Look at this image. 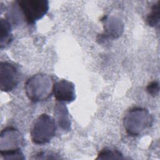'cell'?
Returning a JSON list of instances; mask_svg holds the SVG:
<instances>
[{
  "instance_id": "8fae6325",
  "label": "cell",
  "mask_w": 160,
  "mask_h": 160,
  "mask_svg": "<svg viewBox=\"0 0 160 160\" xmlns=\"http://www.w3.org/2000/svg\"><path fill=\"white\" fill-rule=\"evenodd\" d=\"M1 156L5 159H24L23 154L20 150L0 153Z\"/></svg>"
},
{
  "instance_id": "7a4b0ae2",
  "label": "cell",
  "mask_w": 160,
  "mask_h": 160,
  "mask_svg": "<svg viewBox=\"0 0 160 160\" xmlns=\"http://www.w3.org/2000/svg\"><path fill=\"white\" fill-rule=\"evenodd\" d=\"M152 121V117L147 109L134 108L124 116L123 124L129 134L138 136L151 126Z\"/></svg>"
},
{
  "instance_id": "5b68a950",
  "label": "cell",
  "mask_w": 160,
  "mask_h": 160,
  "mask_svg": "<svg viewBox=\"0 0 160 160\" xmlns=\"http://www.w3.org/2000/svg\"><path fill=\"white\" fill-rule=\"evenodd\" d=\"M24 144L20 132L13 128H6L1 132L0 153L21 150Z\"/></svg>"
},
{
  "instance_id": "30bf717a",
  "label": "cell",
  "mask_w": 160,
  "mask_h": 160,
  "mask_svg": "<svg viewBox=\"0 0 160 160\" xmlns=\"http://www.w3.org/2000/svg\"><path fill=\"white\" fill-rule=\"evenodd\" d=\"M96 159H123L122 154L116 149L105 148L101 151Z\"/></svg>"
},
{
  "instance_id": "6da1fadb",
  "label": "cell",
  "mask_w": 160,
  "mask_h": 160,
  "mask_svg": "<svg viewBox=\"0 0 160 160\" xmlns=\"http://www.w3.org/2000/svg\"><path fill=\"white\" fill-rule=\"evenodd\" d=\"M52 79L46 74H36L28 79L25 84L26 94L34 102L44 101L51 96L53 89Z\"/></svg>"
},
{
  "instance_id": "8992f818",
  "label": "cell",
  "mask_w": 160,
  "mask_h": 160,
  "mask_svg": "<svg viewBox=\"0 0 160 160\" xmlns=\"http://www.w3.org/2000/svg\"><path fill=\"white\" fill-rule=\"evenodd\" d=\"M19 81V74L16 67L7 61L0 63V86L2 91L13 90Z\"/></svg>"
},
{
  "instance_id": "ba28073f",
  "label": "cell",
  "mask_w": 160,
  "mask_h": 160,
  "mask_svg": "<svg viewBox=\"0 0 160 160\" xmlns=\"http://www.w3.org/2000/svg\"><path fill=\"white\" fill-rule=\"evenodd\" d=\"M11 26L8 19H1V48L8 45L12 39Z\"/></svg>"
},
{
  "instance_id": "52a82bcc",
  "label": "cell",
  "mask_w": 160,
  "mask_h": 160,
  "mask_svg": "<svg viewBox=\"0 0 160 160\" xmlns=\"http://www.w3.org/2000/svg\"><path fill=\"white\" fill-rule=\"evenodd\" d=\"M52 93L56 99L61 102H71L76 98L74 84L66 79L54 83Z\"/></svg>"
},
{
  "instance_id": "3957f363",
  "label": "cell",
  "mask_w": 160,
  "mask_h": 160,
  "mask_svg": "<svg viewBox=\"0 0 160 160\" xmlns=\"http://www.w3.org/2000/svg\"><path fill=\"white\" fill-rule=\"evenodd\" d=\"M56 131L54 119L48 114H41L34 121L31 131L32 141L36 144H44L49 142Z\"/></svg>"
},
{
  "instance_id": "277c9868",
  "label": "cell",
  "mask_w": 160,
  "mask_h": 160,
  "mask_svg": "<svg viewBox=\"0 0 160 160\" xmlns=\"http://www.w3.org/2000/svg\"><path fill=\"white\" fill-rule=\"evenodd\" d=\"M16 3L24 20L29 24L41 19L49 9V2L46 0H23Z\"/></svg>"
},
{
  "instance_id": "7c38bea8",
  "label": "cell",
  "mask_w": 160,
  "mask_h": 160,
  "mask_svg": "<svg viewBox=\"0 0 160 160\" xmlns=\"http://www.w3.org/2000/svg\"><path fill=\"white\" fill-rule=\"evenodd\" d=\"M147 91L149 94H151L152 96H155L158 94L159 89V83L158 81H152L151 83L148 84L147 86Z\"/></svg>"
},
{
  "instance_id": "9c48e42d",
  "label": "cell",
  "mask_w": 160,
  "mask_h": 160,
  "mask_svg": "<svg viewBox=\"0 0 160 160\" xmlns=\"http://www.w3.org/2000/svg\"><path fill=\"white\" fill-rule=\"evenodd\" d=\"M147 22L151 26L155 27L159 22V2L153 5L150 13L147 17Z\"/></svg>"
}]
</instances>
